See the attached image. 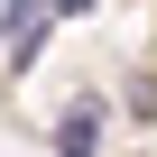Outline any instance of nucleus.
I'll list each match as a JSON object with an SVG mask.
<instances>
[{
    "mask_svg": "<svg viewBox=\"0 0 157 157\" xmlns=\"http://www.w3.org/2000/svg\"><path fill=\"white\" fill-rule=\"evenodd\" d=\"M56 157H102V102H93V93L65 102V120H56Z\"/></svg>",
    "mask_w": 157,
    "mask_h": 157,
    "instance_id": "nucleus-1",
    "label": "nucleus"
},
{
    "mask_svg": "<svg viewBox=\"0 0 157 157\" xmlns=\"http://www.w3.org/2000/svg\"><path fill=\"white\" fill-rule=\"evenodd\" d=\"M56 10H93V0H46V19H56Z\"/></svg>",
    "mask_w": 157,
    "mask_h": 157,
    "instance_id": "nucleus-3",
    "label": "nucleus"
},
{
    "mask_svg": "<svg viewBox=\"0 0 157 157\" xmlns=\"http://www.w3.org/2000/svg\"><path fill=\"white\" fill-rule=\"evenodd\" d=\"M0 37H10V19H0Z\"/></svg>",
    "mask_w": 157,
    "mask_h": 157,
    "instance_id": "nucleus-4",
    "label": "nucleus"
},
{
    "mask_svg": "<svg viewBox=\"0 0 157 157\" xmlns=\"http://www.w3.org/2000/svg\"><path fill=\"white\" fill-rule=\"evenodd\" d=\"M37 46H46V10H19V28H10V65H37Z\"/></svg>",
    "mask_w": 157,
    "mask_h": 157,
    "instance_id": "nucleus-2",
    "label": "nucleus"
}]
</instances>
